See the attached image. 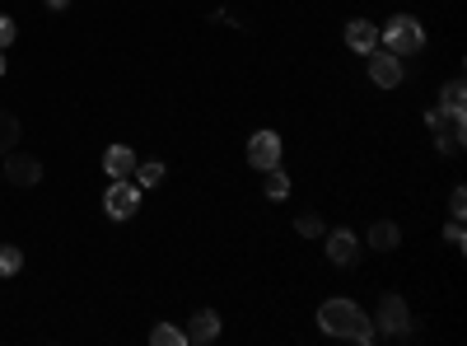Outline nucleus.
<instances>
[{
    "label": "nucleus",
    "mask_w": 467,
    "mask_h": 346,
    "mask_svg": "<svg viewBox=\"0 0 467 346\" xmlns=\"http://www.w3.org/2000/svg\"><path fill=\"white\" fill-rule=\"evenodd\" d=\"M262 192H266V202H285L290 197V173L276 164V169H262Z\"/></svg>",
    "instance_id": "nucleus-14"
},
{
    "label": "nucleus",
    "mask_w": 467,
    "mask_h": 346,
    "mask_svg": "<svg viewBox=\"0 0 467 346\" xmlns=\"http://www.w3.org/2000/svg\"><path fill=\"white\" fill-rule=\"evenodd\" d=\"M281 150H285V145H281L276 131H257V136L248 141V164H253L257 173H262V169H276V164H281Z\"/></svg>",
    "instance_id": "nucleus-8"
},
{
    "label": "nucleus",
    "mask_w": 467,
    "mask_h": 346,
    "mask_svg": "<svg viewBox=\"0 0 467 346\" xmlns=\"http://www.w3.org/2000/svg\"><path fill=\"white\" fill-rule=\"evenodd\" d=\"M19 118H15V112H5V108H0V160H5L10 155V150L19 145Z\"/></svg>",
    "instance_id": "nucleus-15"
},
{
    "label": "nucleus",
    "mask_w": 467,
    "mask_h": 346,
    "mask_svg": "<svg viewBox=\"0 0 467 346\" xmlns=\"http://www.w3.org/2000/svg\"><path fill=\"white\" fill-rule=\"evenodd\" d=\"M136 164H140V160H136L131 145H108V150H103V173H108V178H131Z\"/></svg>",
    "instance_id": "nucleus-11"
},
{
    "label": "nucleus",
    "mask_w": 467,
    "mask_h": 346,
    "mask_svg": "<svg viewBox=\"0 0 467 346\" xmlns=\"http://www.w3.org/2000/svg\"><path fill=\"white\" fill-rule=\"evenodd\" d=\"M318 328L327 332V337H341V341H356V346H369L379 332H374V319L360 309L356 299H346V295H337V299H327L323 309H318Z\"/></svg>",
    "instance_id": "nucleus-1"
},
{
    "label": "nucleus",
    "mask_w": 467,
    "mask_h": 346,
    "mask_svg": "<svg viewBox=\"0 0 467 346\" xmlns=\"http://www.w3.org/2000/svg\"><path fill=\"white\" fill-rule=\"evenodd\" d=\"M15 37H19V24H15L10 15H0V52H5V47L15 43Z\"/></svg>",
    "instance_id": "nucleus-21"
},
{
    "label": "nucleus",
    "mask_w": 467,
    "mask_h": 346,
    "mask_svg": "<svg viewBox=\"0 0 467 346\" xmlns=\"http://www.w3.org/2000/svg\"><path fill=\"white\" fill-rule=\"evenodd\" d=\"M295 235H299V239H323V235H327V225H323V215L304 211V215L295 220Z\"/></svg>",
    "instance_id": "nucleus-17"
},
{
    "label": "nucleus",
    "mask_w": 467,
    "mask_h": 346,
    "mask_svg": "<svg viewBox=\"0 0 467 346\" xmlns=\"http://www.w3.org/2000/svg\"><path fill=\"white\" fill-rule=\"evenodd\" d=\"M47 10H52V15H61V10H70V0H47Z\"/></svg>",
    "instance_id": "nucleus-24"
},
{
    "label": "nucleus",
    "mask_w": 467,
    "mask_h": 346,
    "mask_svg": "<svg viewBox=\"0 0 467 346\" xmlns=\"http://www.w3.org/2000/svg\"><path fill=\"white\" fill-rule=\"evenodd\" d=\"M346 47L360 52V57H369V52L379 47V28H374L369 19H350V24H346Z\"/></svg>",
    "instance_id": "nucleus-12"
},
{
    "label": "nucleus",
    "mask_w": 467,
    "mask_h": 346,
    "mask_svg": "<svg viewBox=\"0 0 467 346\" xmlns=\"http://www.w3.org/2000/svg\"><path fill=\"white\" fill-rule=\"evenodd\" d=\"M5 178H10L15 187L43 183V160H37V155H24V150H10V155H5Z\"/></svg>",
    "instance_id": "nucleus-9"
},
{
    "label": "nucleus",
    "mask_w": 467,
    "mask_h": 346,
    "mask_svg": "<svg viewBox=\"0 0 467 346\" xmlns=\"http://www.w3.org/2000/svg\"><path fill=\"white\" fill-rule=\"evenodd\" d=\"M136 183L140 187H154V183H164V160H145V164H136Z\"/></svg>",
    "instance_id": "nucleus-20"
},
{
    "label": "nucleus",
    "mask_w": 467,
    "mask_h": 346,
    "mask_svg": "<svg viewBox=\"0 0 467 346\" xmlns=\"http://www.w3.org/2000/svg\"><path fill=\"white\" fill-rule=\"evenodd\" d=\"M150 341H154V346H182L187 337H182V328H173V323H154V328H150Z\"/></svg>",
    "instance_id": "nucleus-18"
},
{
    "label": "nucleus",
    "mask_w": 467,
    "mask_h": 346,
    "mask_svg": "<svg viewBox=\"0 0 467 346\" xmlns=\"http://www.w3.org/2000/svg\"><path fill=\"white\" fill-rule=\"evenodd\" d=\"M140 202H145V187H140L136 178H112V187L103 192L108 220H131V215L140 211Z\"/></svg>",
    "instance_id": "nucleus-4"
},
{
    "label": "nucleus",
    "mask_w": 467,
    "mask_h": 346,
    "mask_svg": "<svg viewBox=\"0 0 467 346\" xmlns=\"http://www.w3.org/2000/svg\"><path fill=\"white\" fill-rule=\"evenodd\" d=\"M365 244H369L374 253H393V248L402 244V229H398L393 220H374L369 235H365Z\"/></svg>",
    "instance_id": "nucleus-13"
},
{
    "label": "nucleus",
    "mask_w": 467,
    "mask_h": 346,
    "mask_svg": "<svg viewBox=\"0 0 467 346\" xmlns=\"http://www.w3.org/2000/svg\"><path fill=\"white\" fill-rule=\"evenodd\" d=\"M0 75H5V52H0Z\"/></svg>",
    "instance_id": "nucleus-25"
},
{
    "label": "nucleus",
    "mask_w": 467,
    "mask_h": 346,
    "mask_svg": "<svg viewBox=\"0 0 467 346\" xmlns=\"http://www.w3.org/2000/svg\"><path fill=\"white\" fill-rule=\"evenodd\" d=\"M402 75H407V70H402V57H393L388 47H383V52H379V47L369 52V80H374L379 89H402Z\"/></svg>",
    "instance_id": "nucleus-6"
},
{
    "label": "nucleus",
    "mask_w": 467,
    "mask_h": 346,
    "mask_svg": "<svg viewBox=\"0 0 467 346\" xmlns=\"http://www.w3.org/2000/svg\"><path fill=\"white\" fill-rule=\"evenodd\" d=\"M425 122L435 127V150L440 155H462V141H467V112L462 108H425Z\"/></svg>",
    "instance_id": "nucleus-2"
},
{
    "label": "nucleus",
    "mask_w": 467,
    "mask_h": 346,
    "mask_svg": "<svg viewBox=\"0 0 467 346\" xmlns=\"http://www.w3.org/2000/svg\"><path fill=\"white\" fill-rule=\"evenodd\" d=\"M444 239H449L453 248H467V235H462V220H453V225L444 229Z\"/></svg>",
    "instance_id": "nucleus-23"
},
{
    "label": "nucleus",
    "mask_w": 467,
    "mask_h": 346,
    "mask_svg": "<svg viewBox=\"0 0 467 346\" xmlns=\"http://www.w3.org/2000/svg\"><path fill=\"white\" fill-rule=\"evenodd\" d=\"M379 43L393 52V57H416L425 47V28L416 24V15H393L379 28Z\"/></svg>",
    "instance_id": "nucleus-3"
},
{
    "label": "nucleus",
    "mask_w": 467,
    "mask_h": 346,
    "mask_svg": "<svg viewBox=\"0 0 467 346\" xmlns=\"http://www.w3.org/2000/svg\"><path fill=\"white\" fill-rule=\"evenodd\" d=\"M327 239V262L332 267H356L360 262V235H356V229H332V235H323Z\"/></svg>",
    "instance_id": "nucleus-7"
},
{
    "label": "nucleus",
    "mask_w": 467,
    "mask_h": 346,
    "mask_svg": "<svg viewBox=\"0 0 467 346\" xmlns=\"http://www.w3.org/2000/svg\"><path fill=\"white\" fill-rule=\"evenodd\" d=\"M449 211H453V220L467 215V187H453V192H449Z\"/></svg>",
    "instance_id": "nucleus-22"
},
{
    "label": "nucleus",
    "mask_w": 467,
    "mask_h": 346,
    "mask_svg": "<svg viewBox=\"0 0 467 346\" xmlns=\"http://www.w3.org/2000/svg\"><path fill=\"white\" fill-rule=\"evenodd\" d=\"M182 337H187L192 346H206V341H215V337H220V314H215V309H197V314L187 319Z\"/></svg>",
    "instance_id": "nucleus-10"
},
{
    "label": "nucleus",
    "mask_w": 467,
    "mask_h": 346,
    "mask_svg": "<svg viewBox=\"0 0 467 346\" xmlns=\"http://www.w3.org/2000/svg\"><path fill=\"white\" fill-rule=\"evenodd\" d=\"M374 332H383V337H407V332H411V309H407L402 295H383V299H379Z\"/></svg>",
    "instance_id": "nucleus-5"
},
{
    "label": "nucleus",
    "mask_w": 467,
    "mask_h": 346,
    "mask_svg": "<svg viewBox=\"0 0 467 346\" xmlns=\"http://www.w3.org/2000/svg\"><path fill=\"white\" fill-rule=\"evenodd\" d=\"M19 272H24V248L0 244V281H10V277H19Z\"/></svg>",
    "instance_id": "nucleus-16"
},
{
    "label": "nucleus",
    "mask_w": 467,
    "mask_h": 346,
    "mask_svg": "<svg viewBox=\"0 0 467 346\" xmlns=\"http://www.w3.org/2000/svg\"><path fill=\"white\" fill-rule=\"evenodd\" d=\"M440 108H462L467 112V85L462 80H449L444 94H440Z\"/></svg>",
    "instance_id": "nucleus-19"
}]
</instances>
